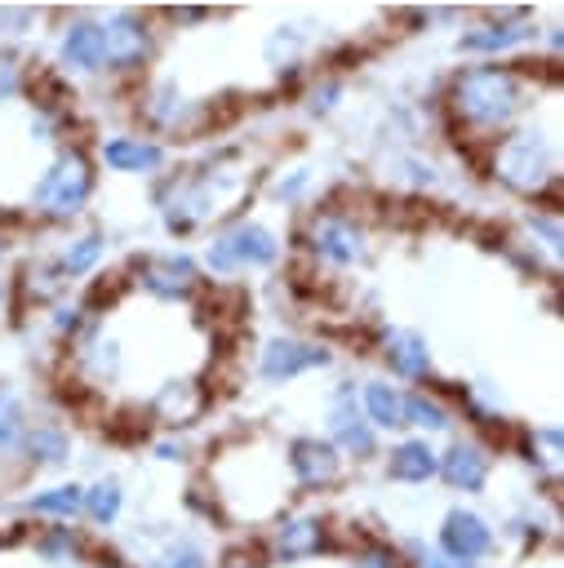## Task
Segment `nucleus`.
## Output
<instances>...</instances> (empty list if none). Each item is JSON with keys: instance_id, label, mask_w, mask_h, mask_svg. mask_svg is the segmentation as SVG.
<instances>
[{"instance_id": "f257e3e1", "label": "nucleus", "mask_w": 564, "mask_h": 568, "mask_svg": "<svg viewBox=\"0 0 564 568\" xmlns=\"http://www.w3.org/2000/svg\"><path fill=\"white\" fill-rule=\"evenodd\" d=\"M333 541V528L324 515L315 510H289L275 519V528L266 532V541L258 546L266 564H280V568H293V564H306V559H320Z\"/></svg>"}, {"instance_id": "f03ea898", "label": "nucleus", "mask_w": 564, "mask_h": 568, "mask_svg": "<svg viewBox=\"0 0 564 568\" xmlns=\"http://www.w3.org/2000/svg\"><path fill=\"white\" fill-rule=\"evenodd\" d=\"M435 550H444L453 559H466V564H484L497 550V528L480 510L453 506V510H444V519L435 528Z\"/></svg>"}, {"instance_id": "7ed1b4c3", "label": "nucleus", "mask_w": 564, "mask_h": 568, "mask_svg": "<svg viewBox=\"0 0 564 568\" xmlns=\"http://www.w3.org/2000/svg\"><path fill=\"white\" fill-rule=\"evenodd\" d=\"M329 444L355 462H369L377 453V430L369 426V417L360 413V395L355 386H338L329 399Z\"/></svg>"}, {"instance_id": "20e7f679", "label": "nucleus", "mask_w": 564, "mask_h": 568, "mask_svg": "<svg viewBox=\"0 0 564 568\" xmlns=\"http://www.w3.org/2000/svg\"><path fill=\"white\" fill-rule=\"evenodd\" d=\"M515 106V84L502 71H471L457 80V111L475 124H497Z\"/></svg>"}, {"instance_id": "39448f33", "label": "nucleus", "mask_w": 564, "mask_h": 568, "mask_svg": "<svg viewBox=\"0 0 564 568\" xmlns=\"http://www.w3.org/2000/svg\"><path fill=\"white\" fill-rule=\"evenodd\" d=\"M284 462H289V475L302 493H324L342 479L346 470V457L329 444V439H315V435H302L284 448Z\"/></svg>"}, {"instance_id": "423d86ee", "label": "nucleus", "mask_w": 564, "mask_h": 568, "mask_svg": "<svg viewBox=\"0 0 564 568\" xmlns=\"http://www.w3.org/2000/svg\"><path fill=\"white\" fill-rule=\"evenodd\" d=\"M275 253H280L275 235L266 226L249 222V226H235V231H226V235H218L209 244V266L218 275H226L235 266H266V262H275Z\"/></svg>"}, {"instance_id": "0eeeda50", "label": "nucleus", "mask_w": 564, "mask_h": 568, "mask_svg": "<svg viewBox=\"0 0 564 568\" xmlns=\"http://www.w3.org/2000/svg\"><path fill=\"white\" fill-rule=\"evenodd\" d=\"M89 186H93L89 164H84L80 155H62V160L44 173V182L36 186V204H40L44 213H53V217H67V213H75V209L84 204Z\"/></svg>"}, {"instance_id": "6e6552de", "label": "nucleus", "mask_w": 564, "mask_h": 568, "mask_svg": "<svg viewBox=\"0 0 564 568\" xmlns=\"http://www.w3.org/2000/svg\"><path fill=\"white\" fill-rule=\"evenodd\" d=\"M329 346L320 342H302V337H271L258 355V373L266 382H289V377H302L311 368H329Z\"/></svg>"}, {"instance_id": "1a4fd4ad", "label": "nucleus", "mask_w": 564, "mask_h": 568, "mask_svg": "<svg viewBox=\"0 0 564 568\" xmlns=\"http://www.w3.org/2000/svg\"><path fill=\"white\" fill-rule=\"evenodd\" d=\"M489 470H493V462H489V453H484L475 439H453V444L440 453V470H435V475H440L449 488H457V493H484Z\"/></svg>"}, {"instance_id": "9d476101", "label": "nucleus", "mask_w": 564, "mask_h": 568, "mask_svg": "<svg viewBox=\"0 0 564 568\" xmlns=\"http://www.w3.org/2000/svg\"><path fill=\"white\" fill-rule=\"evenodd\" d=\"M497 173L511 186H520V191H537L542 178H546V151H542V142L533 133H515L506 142V151L497 155Z\"/></svg>"}, {"instance_id": "9b49d317", "label": "nucleus", "mask_w": 564, "mask_h": 568, "mask_svg": "<svg viewBox=\"0 0 564 568\" xmlns=\"http://www.w3.org/2000/svg\"><path fill=\"white\" fill-rule=\"evenodd\" d=\"M440 470V453L431 448V439H400L386 453V475L395 484H431Z\"/></svg>"}, {"instance_id": "f8f14e48", "label": "nucleus", "mask_w": 564, "mask_h": 568, "mask_svg": "<svg viewBox=\"0 0 564 568\" xmlns=\"http://www.w3.org/2000/svg\"><path fill=\"white\" fill-rule=\"evenodd\" d=\"M18 448H22V457L31 466H62L71 457V435L58 422H36V426L22 430V444Z\"/></svg>"}, {"instance_id": "ddd939ff", "label": "nucleus", "mask_w": 564, "mask_h": 568, "mask_svg": "<svg viewBox=\"0 0 564 568\" xmlns=\"http://www.w3.org/2000/svg\"><path fill=\"white\" fill-rule=\"evenodd\" d=\"M80 506H84V484H49V488H36L27 497V515H40L53 524L80 519Z\"/></svg>"}, {"instance_id": "4468645a", "label": "nucleus", "mask_w": 564, "mask_h": 568, "mask_svg": "<svg viewBox=\"0 0 564 568\" xmlns=\"http://www.w3.org/2000/svg\"><path fill=\"white\" fill-rule=\"evenodd\" d=\"M142 568H213V559H209L204 537H195V532H173V537H164V541L147 555Z\"/></svg>"}, {"instance_id": "2eb2a0df", "label": "nucleus", "mask_w": 564, "mask_h": 568, "mask_svg": "<svg viewBox=\"0 0 564 568\" xmlns=\"http://www.w3.org/2000/svg\"><path fill=\"white\" fill-rule=\"evenodd\" d=\"M382 359L391 364L395 377H426V368H431V351H426V342H422L417 333H409V328L386 333Z\"/></svg>"}, {"instance_id": "dca6fc26", "label": "nucleus", "mask_w": 564, "mask_h": 568, "mask_svg": "<svg viewBox=\"0 0 564 568\" xmlns=\"http://www.w3.org/2000/svg\"><path fill=\"white\" fill-rule=\"evenodd\" d=\"M360 413L369 417L373 430H400L404 426V390H395L391 382H364L360 390Z\"/></svg>"}, {"instance_id": "f3484780", "label": "nucleus", "mask_w": 564, "mask_h": 568, "mask_svg": "<svg viewBox=\"0 0 564 568\" xmlns=\"http://www.w3.org/2000/svg\"><path fill=\"white\" fill-rule=\"evenodd\" d=\"M36 555L53 568H71L80 559H89V541L80 528H67V524H53V528H40L36 532Z\"/></svg>"}, {"instance_id": "a211bd4d", "label": "nucleus", "mask_w": 564, "mask_h": 568, "mask_svg": "<svg viewBox=\"0 0 564 568\" xmlns=\"http://www.w3.org/2000/svg\"><path fill=\"white\" fill-rule=\"evenodd\" d=\"M102 58H111V67H133V62H142V58H147V31H142L129 13H120V18L102 31Z\"/></svg>"}, {"instance_id": "6ab92c4d", "label": "nucleus", "mask_w": 564, "mask_h": 568, "mask_svg": "<svg viewBox=\"0 0 564 568\" xmlns=\"http://www.w3.org/2000/svg\"><path fill=\"white\" fill-rule=\"evenodd\" d=\"M311 244H315V253L320 257H329V262H355L360 257V231L351 226V222H342V217H320L315 226H311Z\"/></svg>"}, {"instance_id": "aec40b11", "label": "nucleus", "mask_w": 564, "mask_h": 568, "mask_svg": "<svg viewBox=\"0 0 564 568\" xmlns=\"http://www.w3.org/2000/svg\"><path fill=\"white\" fill-rule=\"evenodd\" d=\"M142 284L155 297H187L195 284V266H191V257H155L142 266Z\"/></svg>"}, {"instance_id": "412c9836", "label": "nucleus", "mask_w": 564, "mask_h": 568, "mask_svg": "<svg viewBox=\"0 0 564 568\" xmlns=\"http://www.w3.org/2000/svg\"><path fill=\"white\" fill-rule=\"evenodd\" d=\"M80 515H84L89 524H98V528H115L120 515H124V484L111 479V475L84 484V506H80Z\"/></svg>"}, {"instance_id": "4be33fe9", "label": "nucleus", "mask_w": 564, "mask_h": 568, "mask_svg": "<svg viewBox=\"0 0 564 568\" xmlns=\"http://www.w3.org/2000/svg\"><path fill=\"white\" fill-rule=\"evenodd\" d=\"M404 426H417V430L440 435V430L453 426V417H449V408H444L435 395H426V390H409V395H404Z\"/></svg>"}, {"instance_id": "5701e85b", "label": "nucleus", "mask_w": 564, "mask_h": 568, "mask_svg": "<svg viewBox=\"0 0 564 568\" xmlns=\"http://www.w3.org/2000/svg\"><path fill=\"white\" fill-rule=\"evenodd\" d=\"M22 430H27V413H22V399L9 382H0V457L18 453L22 444Z\"/></svg>"}, {"instance_id": "b1692460", "label": "nucleus", "mask_w": 564, "mask_h": 568, "mask_svg": "<svg viewBox=\"0 0 564 568\" xmlns=\"http://www.w3.org/2000/svg\"><path fill=\"white\" fill-rule=\"evenodd\" d=\"M62 53H67V62H75V67H98V62H102V27L75 22V27L67 31Z\"/></svg>"}, {"instance_id": "393cba45", "label": "nucleus", "mask_w": 564, "mask_h": 568, "mask_svg": "<svg viewBox=\"0 0 564 568\" xmlns=\"http://www.w3.org/2000/svg\"><path fill=\"white\" fill-rule=\"evenodd\" d=\"M155 413H160L164 422H173V426L191 422V417L200 413V395H195V386H164L160 399H155Z\"/></svg>"}, {"instance_id": "a878e982", "label": "nucleus", "mask_w": 564, "mask_h": 568, "mask_svg": "<svg viewBox=\"0 0 564 568\" xmlns=\"http://www.w3.org/2000/svg\"><path fill=\"white\" fill-rule=\"evenodd\" d=\"M395 550H400L404 568H484V564H466V559H453V555L435 550L431 541H404V546H395Z\"/></svg>"}, {"instance_id": "bb28decb", "label": "nucleus", "mask_w": 564, "mask_h": 568, "mask_svg": "<svg viewBox=\"0 0 564 568\" xmlns=\"http://www.w3.org/2000/svg\"><path fill=\"white\" fill-rule=\"evenodd\" d=\"M160 160V146H147V142H107V164L115 169H147Z\"/></svg>"}, {"instance_id": "cd10ccee", "label": "nucleus", "mask_w": 564, "mask_h": 568, "mask_svg": "<svg viewBox=\"0 0 564 568\" xmlns=\"http://www.w3.org/2000/svg\"><path fill=\"white\" fill-rule=\"evenodd\" d=\"M98 257H102V240H98V235H84V240H75V244L62 253L58 271H62V275H84Z\"/></svg>"}, {"instance_id": "c85d7f7f", "label": "nucleus", "mask_w": 564, "mask_h": 568, "mask_svg": "<svg viewBox=\"0 0 564 568\" xmlns=\"http://www.w3.org/2000/svg\"><path fill=\"white\" fill-rule=\"evenodd\" d=\"M351 568H404V559H400V550L391 541H364L351 555Z\"/></svg>"}, {"instance_id": "c756f323", "label": "nucleus", "mask_w": 564, "mask_h": 568, "mask_svg": "<svg viewBox=\"0 0 564 568\" xmlns=\"http://www.w3.org/2000/svg\"><path fill=\"white\" fill-rule=\"evenodd\" d=\"M520 36H528V31H524V27H489V31H475V36H466L462 44L480 53V49H506V44H515Z\"/></svg>"}, {"instance_id": "7c9ffc66", "label": "nucleus", "mask_w": 564, "mask_h": 568, "mask_svg": "<svg viewBox=\"0 0 564 568\" xmlns=\"http://www.w3.org/2000/svg\"><path fill=\"white\" fill-rule=\"evenodd\" d=\"M218 568H271V564L262 559L258 546H235V550H226V555L218 559Z\"/></svg>"}, {"instance_id": "2f4dec72", "label": "nucleus", "mask_w": 564, "mask_h": 568, "mask_svg": "<svg viewBox=\"0 0 564 568\" xmlns=\"http://www.w3.org/2000/svg\"><path fill=\"white\" fill-rule=\"evenodd\" d=\"M13 84H18V71H13V62H4V58H0V98H4Z\"/></svg>"}, {"instance_id": "473e14b6", "label": "nucleus", "mask_w": 564, "mask_h": 568, "mask_svg": "<svg viewBox=\"0 0 564 568\" xmlns=\"http://www.w3.org/2000/svg\"><path fill=\"white\" fill-rule=\"evenodd\" d=\"M93 568H133V564L120 559V555H102V559H93Z\"/></svg>"}, {"instance_id": "72a5a7b5", "label": "nucleus", "mask_w": 564, "mask_h": 568, "mask_svg": "<svg viewBox=\"0 0 564 568\" xmlns=\"http://www.w3.org/2000/svg\"><path fill=\"white\" fill-rule=\"evenodd\" d=\"M0 320H4V284H0Z\"/></svg>"}]
</instances>
